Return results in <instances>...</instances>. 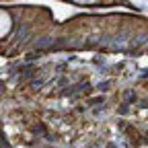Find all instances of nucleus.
Returning a JSON list of instances; mask_svg holds the SVG:
<instances>
[{
    "label": "nucleus",
    "instance_id": "nucleus-2",
    "mask_svg": "<svg viewBox=\"0 0 148 148\" xmlns=\"http://www.w3.org/2000/svg\"><path fill=\"white\" fill-rule=\"evenodd\" d=\"M134 6H140V8H146L148 10V0H130Z\"/></svg>",
    "mask_w": 148,
    "mask_h": 148
},
{
    "label": "nucleus",
    "instance_id": "nucleus-3",
    "mask_svg": "<svg viewBox=\"0 0 148 148\" xmlns=\"http://www.w3.org/2000/svg\"><path fill=\"white\" fill-rule=\"evenodd\" d=\"M76 2H82V4H88V2H95V0H76Z\"/></svg>",
    "mask_w": 148,
    "mask_h": 148
},
{
    "label": "nucleus",
    "instance_id": "nucleus-1",
    "mask_svg": "<svg viewBox=\"0 0 148 148\" xmlns=\"http://www.w3.org/2000/svg\"><path fill=\"white\" fill-rule=\"evenodd\" d=\"M10 29V16L4 12V10H0V37L6 35Z\"/></svg>",
    "mask_w": 148,
    "mask_h": 148
}]
</instances>
